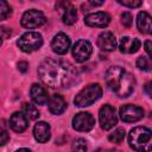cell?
Masks as SVG:
<instances>
[{"mask_svg":"<svg viewBox=\"0 0 152 152\" xmlns=\"http://www.w3.org/2000/svg\"><path fill=\"white\" fill-rule=\"evenodd\" d=\"M137 27L144 34H152V17L147 12H139L137 15Z\"/></svg>","mask_w":152,"mask_h":152,"instance_id":"ffe728a7","label":"cell"},{"mask_svg":"<svg viewBox=\"0 0 152 152\" xmlns=\"http://www.w3.org/2000/svg\"><path fill=\"white\" fill-rule=\"evenodd\" d=\"M46 21L45 15L43 14V12L37 11V10H28L26 11L23 17H21V25L25 28H36L39 27L42 25H44Z\"/></svg>","mask_w":152,"mask_h":152,"instance_id":"ba28073f","label":"cell"},{"mask_svg":"<svg viewBox=\"0 0 152 152\" xmlns=\"http://www.w3.org/2000/svg\"><path fill=\"white\" fill-rule=\"evenodd\" d=\"M144 90H145L146 95H148V97H151V99H152V81H148V82L145 84Z\"/></svg>","mask_w":152,"mask_h":152,"instance_id":"4dcf8cb0","label":"cell"},{"mask_svg":"<svg viewBox=\"0 0 152 152\" xmlns=\"http://www.w3.org/2000/svg\"><path fill=\"white\" fill-rule=\"evenodd\" d=\"M51 48L55 53L64 55L68 52V50L70 48V38L65 33L59 32L53 37V39L51 42Z\"/></svg>","mask_w":152,"mask_h":152,"instance_id":"4fadbf2b","label":"cell"},{"mask_svg":"<svg viewBox=\"0 0 152 152\" xmlns=\"http://www.w3.org/2000/svg\"><path fill=\"white\" fill-rule=\"evenodd\" d=\"M124 139H125V129L122 127L116 128L114 132H112L108 135V140L110 142H114V144H120Z\"/></svg>","mask_w":152,"mask_h":152,"instance_id":"603a6c76","label":"cell"},{"mask_svg":"<svg viewBox=\"0 0 152 152\" xmlns=\"http://www.w3.org/2000/svg\"><path fill=\"white\" fill-rule=\"evenodd\" d=\"M12 14V7L7 4L6 0H0V19L5 20Z\"/></svg>","mask_w":152,"mask_h":152,"instance_id":"cb8c5ba5","label":"cell"},{"mask_svg":"<svg viewBox=\"0 0 152 152\" xmlns=\"http://www.w3.org/2000/svg\"><path fill=\"white\" fill-rule=\"evenodd\" d=\"M133 23V15L129 12H124L121 14V24L125 27H131Z\"/></svg>","mask_w":152,"mask_h":152,"instance_id":"484cf974","label":"cell"},{"mask_svg":"<svg viewBox=\"0 0 152 152\" xmlns=\"http://www.w3.org/2000/svg\"><path fill=\"white\" fill-rule=\"evenodd\" d=\"M96 43H97V46L102 51L110 52L116 49V38H115L114 33H112L110 31H104V32L100 33Z\"/></svg>","mask_w":152,"mask_h":152,"instance_id":"5bb4252c","label":"cell"},{"mask_svg":"<svg viewBox=\"0 0 152 152\" xmlns=\"http://www.w3.org/2000/svg\"><path fill=\"white\" fill-rule=\"evenodd\" d=\"M118 2L121 4L122 6H126L129 8H135L142 4V0H118Z\"/></svg>","mask_w":152,"mask_h":152,"instance_id":"4316f807","label":"cell"},{"mask_svg":"<svg viewBox=\"0 0 152 152\" xmlns=\"http://www.w3.org/2000/svg\"><path fill=\"white\" fill-rule=\"evenodd\" d=\"M102 95V88L99 83H90L77 93L74 102L77 107H87L97 101Z\"/></svg>","mask_w":152,"mask_h":152,"instance_id":"277c9868","label":"cell"},{"mask_svg":"<svg viewBox=\"0 0 152 152\" xmlns=\"http://www.w3.org/2000/svg\"><path fill=\"white\" fill-rule=\"evenodd\" d=\"M106 83L108 88L118 96V97H127L129 96L135 86V80L131 72L125 70L119 65H113L107 69L104 75Z\"/></svg>","mask_w":152,"mask_h":152,"instance_id":"7a4b0ae2","label":"cell"},{"mask_svg":"<svg viewBox=\"0 0 152 152\" xmlns=\"http://www.w3.org/2000/svg\"><path fill=\"white\" fill-rule=\"evenodd\" d=\"M23 112L25 113V115L28 118V120H36L39 118V112L38 109L31 104V103H24L23 106Z\"/></svg>","mask_w":152,"mask_h":152,"instance_id":"44dd1931","label":"cell"},{"mask_svg":"<svg viewBox=\"0 0 152 152\" xmlns=\"http://www.w3.org/2000/svg\"><path fill=\"white\" fill-rule=\"evenodd\" d=\"M40 81L51 89L70 88L78 77L76 68L66 61L48 58L38 66Z\"/></svg>","mask_w":152,"mask_h":152,"instance_id":"6da1fadb","label":"cell"},{"mask_svg":"<svg viewBox=\"0 0 152 152\" xmlns=\"http://www.w3.org/2000/svg\"><path fill=\"white\" fill-rule=\"evenodd\" d=\"M119 115L124 122H137L142 119L144 109L135 104H124L119 110Z\"/></svg>","mask_w":152,"mask_h":152,"instance_id":"30bf717a","label":"cell"},{"mask_svg":"<svg viewBox=\"0 0 152 152\" xmlns=\"http://www.w3.org/2000/svg\"><path fill=\"white\" fill-rule=\"evenodd\" d=\"M33 135L38 142H46L51 137L50 125L45 121H38L33 127Z\"/></svg>","mask_w":152,"mask_h":152,"instance_id":"e0dca14e","label":"cell"},{"mask_svg":"<svg viewBox=\"0 0 152 152\" xmlns=\"http://www.w3.org/2000/svg\"><path fill=\"white\" fill-rule=\"evenodd\" d=\"M128 144L134 151H152V131L144 126L132 128L128 133Z\"/></svg>","mask_w":152,"mask_h":152,"instance_id":"3957f363","label":"cell"},{"mask_svg":"<svg viewBox=\"0 0 152 152\" xmlns=\"http://www.w3.org/2000/svg\"><path fill=\"white\" fill-rule=\"evenodd\" d=\"M18 70L21 71V72H26L28 70V63L25 62V61H21L18 63Z\"/></svg>","mask_w":152,"mask_h":152,"instance_id":"f546056e","label":"cell"},{"mask_svg":"<svg viewBox=\"0 0 152 152\" xmlns=\"http://www.w3.org/2000/svg\"><path fill=\"white\" fill-rule=\"evenodd\" d=\"M95 125L94 116L88 112L77 113L72 118V127L78 132H89Z\"/></svg>","mask_w":152,"mask_h":152,"instance_id":"8fae6325","label":"cell"},{"mask_svg":"<svg viewBox=\"0 0 152 152\" xmlns=\"http://www.w3.org/2000/svg\"><path fill=\"white\" fill-rule=\"evenodd\" d=\"M137 66L139 70L142 71H151L152 70V62L150 57H145V56H140L137 59Z\"/></svg>","mask_w":152,"mask_h":152,"instance_id":"7402d4cb","label":"cell"},{"mask_svg":"<svg viewBox=\"0 0 152 152\" xmlns=\"http://www.w3.org/2000/svg\"><path fill=\"white\" fill-rule=\"evenodd\" d=\"M17 45L24 52H33L40 49V46L43 45V37L38 32L28 31L21 34V37L17 42Z\"/></svg>","mask_w":152,"mask_h":152,"instance_id":"5b68a950","label":"cell"},{"mask_svg":"<svg viewBox=\"0 0 152 152\" xmlns=\"http://www.w3.org/2000/svg\"><path fill=\"white\" fill-rule=\"evenodd\" d=\"M56 11L59 13L62 21L65 25H72L77 20V11L76 8L66 0H59L56 4Z\"/></svg>","mask_w":152,"mask_h":152,"instance_id":"52a82bcc","label":"cell"},{"mask_svg":"<svg viewBox=\"0 0 152 152\" xmlns=\"http://www.w3.org/2000/svg\"><path fill=\"white\" fill-rule=\"evenodd\" d=\"M30 95H31L32 101L34 103H37V104H45V103H48L49 97H50V95L48 94L46 89L43 86L38 84V83H33L32 84V87L30 89Z\"/></svg>","mask_w":152,"mask_h":152,"instance_id":"ac0fdd59","label":"cell"},{"mask_svg":"<svg viewBox=\"0 0 152 152\" xmlns=\"http://www.w3.org/2000/svg\"><path fill=\"white\" fill-rule=\"evenodd\" d=\"M8 139H10V137H8L7 131H6L5 128H2V129H1V140H0V145H1V146L5 145V144L8 141Z\"/></svg>","mask_w":152,"mask_h":152,"instance_id":"f1b7e54d","label":"cell"},{"mask_svg":"<svg viewBox=\"0 0 152 152\" xmlns=\"http://www.w3.org/2000/svg\"><path fill=\"white\" fill-rule=\"evenodd\" d=\"M33 1H34V0H33Z\"/></svg>","mask_w":152,"mask_h":152,"instance_id":"d6a6232c","label":"cell"},{"mask_svg":"<svg viewBox=\"0 0 152 152\" xmlns=\"http://www.w3.org/2000/svg\"><path fill=\"white\" fill-rule=\"evenodd\" d=\"M93 52V46L89 40L80 39L74 44L72 48V57L77 63H83L89 59Z\"/></svg>","mask_w":152,"mask_h":152,"instance_id":"9c48e42d","label":"cell"},{"mask_svg":"<svg viewBox=\"0 0 152 152\" xmlns=\"http://www.w3.org/2000/svg\"><path fill=\"white\" fill-rule=\"evenodd\" d=\"M72 150H76V151H86L87 150V141L82 138H78V139H75L74 142H72Z\"/></svg>","mask_w":152,"mask_h":152,"instance_id":"d4e9b609","label":"cell"},{"mask_svg":"<svg viewBox=\"0 0 152 152\" xmlns=\"http://www.w3.org/2000/svg\"><path fill=\"white\" fill-rule=\"evenodd\" d=\"M99 121L100 126L104 131L112 129L118 124V116L115 108L110 104H103L99 110Z\"/></svg>","mask_w":152,"mask_h":152,"instance_id":"8992f818","label":"cell"},{"mask_svg":"<svg viewBox=\"0 0 152 152\" xmlns=\"http://www.w3.org/2000/svg\"><path fill=\"white\" fill-rule=\"evenodd\" d=\"M141 42L138 38H133L129 36H125L120 39L119 49L122 53H134L139 50Z\"/></svg>","mask_w":152,"mask_h":152,"instance_id":"2e32d148","label":"cell"},{"mask_svg":"<svg viewBox=\"0 0 152 152\" xmlns=\"http://www.w3.org/2000/svg\"><path fill=\"white\" fill-rule=\"evenodd\" d=\"M48 107H49V110L55 114V115H59L62 114L65 108H66V102L65 100L63 99L62 95L59 94H53L49 97V101H48Z\"/></svg>","mask_w":152,"mask_h":152,"instance_id":"d6986e66","label":"cell"},{"mask_svg":"<svg viewBox=\"0 0 152 152\" xmlns=\"http://www.w3.org/2000/svg\"><path fill=\"white\" fill-rule=\"evenodd\" d=\"M28 126V118L25 115L24 112H15L10 118V127L17 132L21 133L24 132Z\"/></svg>","mask_w":152,"mask_h":152,"instance_id":"9a60e30c","label":"cell"},{"mask_svg":"<svg viewBox=\"0 0 152 152\" xmlns=\"http://www.w3.org/2000/svg\"><path fill=\"white\" fill-rule=\"evenodd\" d=\"M88 1H89V4H90L91 6H94V7L101 6V5L104 2V0H88Z\"/></svg>","mask_w":152,"mask_h":152,"instance_id":"1f68e13d","label":"cell"},{"mask_svg":"<svg viewBox=\"0 0 152 152\" xmlns=\"http://www.w3.org/2000/svg\"><path fill=\"white\" fill-rule=\"evenodd\" d=\"M110 23V15L107 12H95L84 17V24L90 27H106Z\"/></svg>","mask_w":152,"mask_h":152,"instance_id":"7c38bea8","label":"cell"},{"mask_svg":"<svg viewBox=\"0 0 152 152\" xmlns=\"http://www.w3.org/2000/svg\"><path fill=\"white\" fill-rule=\"evenodd\" d=\"M144 48H145L146 53L148 55V57H150L151 61H152V40H146V42L144 43Z\"/></svg>","mask_w":152,"mask_h":152,"instance_id":"83f0119b","label":"cell"}]
</instances>
